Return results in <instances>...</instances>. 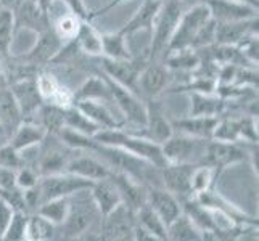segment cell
Segmentation results:
<instances>
[{"label": "cell", "instance_id": "277c9868", "mask_svg": "<svg viewBox=\"0 0 259 241\" xmlns=\"http://www.w3.org/2000/svg\"><path fill=\"white\" fill-rule=\"evenodd\" d=\"M208 141L174 132L161 145L166 164H203Z\"/></svg>", "mask_w": 259, "mask_h": 241}, {"label": "cell", "instance_id": "74e56055", "mask_svg": "<svg viewBox=\"0 0 259 241\" xmlns=\"http://www.w3.org/2000/svg\"><path fill=\"white\" fill-rule=\"evenodd\" d=\"M81 21H82L81 18L68 10V13L60 15L55 20V23H52V29L58 35V39L61 42L66 43V42H71L76 39Z\"/></svg>", "mask_w": 259, "mask_h": 241}, {"label": "cell", "instance_id": "4dcf8cb0", "mask_svg": "<svg viewBox=\"0 0 259 241\" xmlns=\"http://www.w3.org/2000/svg\"><path fill=\"white\" fill-rule=\"evenodd\" d=\"M108 60H129L132 53L127 47V37L119 31L102 34V57Z\"/></svg>", "mask_w": 259, "mask_h": 241}, {"label": "cell", "instance_id": "ac0fdd59", "mask_svg": "<svg viewBox=\"0 0 259 241\" xmlns=\"http://www.w3.org/2000/svg\"><path fill=\"white\" fill-rule=\"evenodd\" d=\"M147 204L167 227L184 212V204L163 186H147Z\"/></svg>", "mask_w": 259, "mask_h": 241}, {"label": "cell", "instance_id": "f1b7e54d", "mask_svg": "<svg viewBox=\"0 0 259 241\" xmlns=\"http://www.w3.org/2000/svg\"><path fill=\"white\" fill-rule=\"evenodd\" d=\"M226 110V100L212 93L190 92V110L189 116H209V118H221Z\"/></svg>", "mask_w": 259, "mask_h": 241}, {"label": "cell", "instance_id": "8992f818", "mask_svg": "<svg viewBox=\"0 0 259 241\" xmlns=\"http://www.w3.org/2000/svg\"><path fill=\"white\" fill-rule=\"evenodd\" d=\"M82 191H79V193L71 196L69 214L65 220V224L61 225L65 230V235L68 238H79V236L89 233V230L92 228V225L95 224V222L98 219H102L100 212H98L97 206L91 198V193L87 191V195H85L87 198H81Z\"/></svg>", "mask_w": 259, "mask_h": 241}, {"label": "cell", "instance_id": "d4e9b609", "mask_svg": "<svg viewBox=\"0 0 259 241\" xmlns=\"http://www.w3.org/2000/svg\"><path fill=\"white\" fill-rule=\"evenodd\" d=\"M47 137V132L44 130L37 122L23 121L10 137V145L20 153H26L35 147H40L44 138Z\"/></svg>", "mask_w": 259, "mask_h": 241}, {"label": "cell", "instance_id": "7402d4cb", "mask_svg": "<svg viewBox=\"0 0 259 241\" xmlns=\"http://www.w3.org/2000/svg\"><path fill=\"white\" fill-rule=\"evenodd\" d=\"M74 106L79 111H82L95 126L100 127V130L124 127V121L111 111L110 103H105L100 100H82L76 102Z\"/></svg>", "mask_w": 259, "mask_h": 241}, {"label": "cell", "instance_id": "44dd1931", "mask_svg": "<svg viewBox=\"0 0 259 241\" xmlns=\"http://www.w3.org/2000/svg\"><path fill=\"white\" fill-rule=\"evenodd\" d=\"M89 193H91V198L97 206L98 212H100L102 219L108 216V214H111L116 208H119L122 204L121 193L118 190V186H116V183L111 180V177L94 182Z\"/></svg>", "mask_w": 259, "mask_h": 241}, {"label": "cell", "instance_id": "83f0119b", "mask_svg": "<svg viewBox=\"0 0 259 241\" xmlns=\"http://www.w3.org/2000/svg\"><path fill=\"white\" fill-rule=\"evenodd\" d=\"M167 241H204V231L182 212L166 227Z\"/></svg>", "mask_w": 259, "mask_h": 241}, {"label": "cell", "instance_id": "7bdbcfd3", "mask_svg": "<svg viewBox=\"0 0 259 241\" xmlns=\"http://www.w3.org/2000/svg\"><path fill=\"white\" fill-rule=\"evenodd\" d=\"M39 178H40V175L37 172V169L31 167V166H26V164L15 172V183L20 190L32 188V186L37 185Z\"/></svg>", "mask_w": 259, "mask_h": 241}, {"label": "cell", "instance_id": "ee69618b", "mask_svg": "<svg viewBox=\"0 0 259 241\" xmlns=\"http://www.w3.org/2000/svg\"><path fill=\"white\" fill-rule=\"evenodd\" d=\"M13 212L15 211H13V208L10 206V204H7L2 198H0V238L4 236L8 224H10Z\"/></svg>", "mask_w": 259, "mask_h": 241}, {"label": "cell", "instance_id": "11a10c76", "mask_svg": "<svg viewBox=\"0 0 259 241\" xmlns=\"http://www.w3.org/2000/svg\"><path fill=\"white\" fill-rule=\"evenodd\" d=\"M163 241H167V239H163Z\"/></svg>", "mask_w": 259, "mask_h": 241}, {"label": "cell", "instance_id": "8fae6325", "mask_svg": "<svg viewBox=\"0 0 259 241\" xmlns=\"http://www.w3.org/2000/svg\"><path fill=\"white\" fill-rule=\"evenodd\" d=\"M248 161V143H227V141L209 140L206 147V155H204L203 164L211 166L214 171H222L232 164Z\"/></svg>", "mask_w": 259, "mask_h": 241}, {"label": "cell", "instance_id": "4fadbf2b", "mask_svg": "<svg viewBox=\"0 0 259 241\" xmlns=\"http://www.w3.org/2000/svg\"><path fill=\"white\" fill-rule=\"evenodd\" d=\"M15 29H28L35 35L52 28V18L37 0H23L21 5L13 12Z\"/></svg>", "mask_w": 259, "mask_h": 241}, {"label": "cell", "instance_id": "f907efd6", "mask_svg": "<svg viewBox=\"0 0 259 241\" xmlns=\"http://www.w3.org/2000/svg\"><path fill=\"white\" fill-rule=\"evenodd\" d=\"M10 140V137L7 135V132L4 130V127L0 126V145H4V143H7V141Z\"/></svg>", "mask_w": 259, "mask_h": 241}, {"label": "cell", "instance_id": "7c38bea8", "mask_svg": "<svg viewBox=\"0 0 259 241\" xmlns=\"http://www.w3.org/2000/svg\"><path fill=\"white\" fill-rule=\"evenodd\" d=\"M145 103H147V122H145V127L142 129L137 135L145 137L158 145H163L174 133L171 118H167L164 106L158 98L148 100Z\"/></svg>", "mask_w": 259, "mask_h": 241}, {"label": "cell", "instance_id": "52a82bcc", "mask_svg": "<svg viewBox=\"0 0 259 241\" xmlns=\"http://www.w3.org/2000/svg\"><path fill=\"white\" fill-rule=\"evenodd\" d=\"M92 185L94 182L85 180V178H81L69 172L42 175L37 182L40 204L57 198H69V196H73L82 190H89Z\"/></svg>", "mask_w": 259, "mask_h": 241}, {"label": "cell", "instance_id": "603a6c76", "mask_svg": "<svg viewBox=\"0 0 259 241\" xmlns=\"http://www.w3.org/2000/svg\"><path fill=\"white\" fill-rule=\"evenodd\" d=\"M218 119L219 118H209V116H185V118L171 119V124L177 133L193 138L211 140Z\"/></svg>", "mask_w": 259, "mask_h": 241}, {"label": "cell", "instance_id": "5bb4252c", "mask_svg": "<svg viewBox=\"0 0 259 241\" xmlns=\"http://www.w3.org/2000/svg\"><path fill=\"white\" fill-rule=\"evenodd\" d=\"M10 92L23 114V121H31L44 103L37 84H35V76L13 80L10 82Z\"/></svg>", "mask_w": 259, "mask_h": 241}, {"label": "cell", "instance_id": "cb8c5ba5", "mask_svg": "<svg viewBox=\"0 0 259 241\" xmlns=\"http://www.w3.org/2000/svg\"><path fill=\"white\" fill-rule=\"evenodd\" d=\"M161 4L163 2H159V0H144V4L139 7V10L118 31L126 35V37H131V35H134L139 31H147L151 34Z\"/></svg>", "mask_w": 259, "mask_h": 241}, {"label": "cell", "instance_id": "30bf717a", "mask_svg": "<svg viewBox=\"0 0 259 241\" xmlns=\"http://www.w3.org/2000/svg\"><path fill=\"white\" fill-rule=\"evenodd\" d=\"M171 80L169 68L161 61H147L144 69L140 71L137 82V95L142 100H155L161 95Z\"/></svg>", "mask_w": 259, "mask_h": 241}, {"label": "cell", "instance_id": "ab89813d", "mask_svg": "<svg viewBox=\"0 0 259 241\" xmlns=\"http://www.w3.org/2000/svg\"><path fill=\"white\" fill-rule=\"evenodd\" d=\"M218 141H227V143H238L242 141V133H240V121L230 118H219L216 127L212 132V138Z\"/></svg>", "mask_w": 259, "mask_h": 241}, {"label": "cell", "instance_id": "e0dca14e", "mask_svg": "<svg viewBox=\"0 0 259 241\" xmlns=\"http://www.w3.org/2000/svg\"><path fill=\"white\" fill-rule=\"evenodd\" d=\"M216 23H235L257 18V8L235 0H203Z\"/></svg>", "mask_w": 259, "mask_h": 241}, {"label": "cell", "instance_id": "836d02e7", "mask_svg": "<svg viewBox=\"0 0 259 241\" xmlns=\"http://www.w3.org/2000/svg\"><path fill=\"white\" fill-rule=\"evenodd\" d=\"M15 18L10 10L0 8V61L12 57V43L15 37Z\"/></svg>", "mask_w": 259, "mask_h": 241}, {"label": "cell", "instance_id": "9f6ffc18", "mask_svg": "<svg viewBox=\"0 0 259 241\" xmlns=\"http://www.w3.org/2000/svg\"><path fill=\"white\" fill-rule=\"evenodd\" d=\"M50 241H53V239H50Z\"/></svg>", "mask_w": 259, "mask_h": 241}, {"label": "cell", "instance_id": "3957f363", "mask_svg": "<svg viewBox=\"0 0 259 241\" xmlns=\"http://www.w3.org/2000/svg\"><path fill=\"white\" fill-rule=\"evenodd\" d=\"M211 20L212 18L209 13V8L204 2L185 8L181 20L177 23V28L172 34V37L169 40L166 53L174 50H182V49H192L195 40L198 39V35L206 28V24Z\"/></svg>", "mask_w": 259, "mask_h": 241}, {"label": "cell", "instance_id": "9c48e42d", "mask_svg": "<svg viewBox=\"0 0 259 241\" xmlns=\"http://www.w3.org/2000/svg\"><path fill=\"white\" fill-rule=\"evenodd\" d=\"M61 47H63V42L58 39V35L50 28L37 34V40L34 42V45L24 55L18 57V60H20V63L39 71L42 66H47L55 60Z\"/></svg>", "mask_w": 259, "mask_h": 241}, {"label": "cell", "instance_id": "f546056e", "mask_svg": "<svg viewBox=\"0 0 259 241\" xmlns=\"http://www.w3.org/2000/svg\"><path fill=\"white\" fill-rule=\"evenodd\" d=\"M21 122H23V114L10 92V87L0 90V126L4 127L7 135L12 137V133L16 130V127Z\"/></svg>", "mask_w": 259, "mask_h": 241}, {"label": "cell", "instance_id": "8d00e7d4", "mask_svg": "<svg viewBox=\"0 0 259 241\" xmlns=\"http://www.w3.org/2000/svg\"><path fill=\"white\" fill-rule=\"evenodd\" d=\"M134 214H136L137 225L140 228H144V230L150 231V233L156 235L158 238L166 239V225H164V222L156 216L155 211L151 209L148 204H144V206H142L140 209H137Z\"/></svg>", "mask_w": 259, "mask_h": 241}, {"label": "cell", "instance_id": "ba28073f", "mask_svg": "<svg viewBox=\"0 0 259 241\" xmlns=\"http://www.w3.org/2000/svg\"><path fill=\"white\" fill-rule=\"evenodd\" d=\"M98 73L106 79L137 93V82L140 71L147 65V58H129V60H108L98 58Z\"/></svg>", "mask_w": 259, "mask_h": 241}, {"label": "cell", "instance_id": "9a60e30c", "mask_svg": "<svg viewBox=\"0 0 259 241\" xmlns=\"http://www.w3.org/2000/svg\"><path fill=\"white\" fill-rule=\"evenodd\" d=\"M39 93L46 103L57 105L60 108H68L74 105V90L68 88L61 80L47 69H40L35 74Z\"/></svg>", "mask_w": 259, "mask_h": 241}, {"label": "cell", "instance_id": "d590c367", "mask_svg": "<svg viewBox=\"0 0 259 241\" xmlns=\"http://www.w3.org/2000/svg\"><path fill=\"white\" fill-rule=\"evenodd\" d=\"M55 225L44 219L40 214L31 212L28 217V239L26 241H50L55 236Z\"/></svg>", "mask_w": 259, "mask_h": 241}, {"label": "cell", "instance_id": "d6986e66", "mask_svg": "<svg viewBox=\"0 0 259 241\" xmlns=\"http://www.w3.org/2000/svg\"><path fill=\"white\" fill-rule=\"evenodd\" d=\"M66 172L85 178V180L97 182L110 177L111 169L97 155H87V151H76V155H73L66 166Z\"/></svg>", "mask_w": 259, "mask_h": 241}, {"label": "cell", "instance_id": "7dc6e473", "mask_svg": "<svg viewBox=\"0 0 259 241\" xmlns=\"http://www.w3.org/2000/svg\"><path fill=\"white\" fill-rule=\"evenodd\" d=\"M8 87H10V80H8L4 61H0V90H4V88H8Z\"/></svg>", "mask_w": 259, "mask_h": 241}, {"label": "cell", "instance_id": "2e32d148", "mask_svg": "<svg viewBox=\"0 0 259 241\" xmlns=\"http://www.w3.org/2000/svg\"><path fill=\"white\" fill-rule=\"evenodd\" d=\"M195 166L192 164H166L159 169L161 186L172 193L179 201L192 198L190 191V174Z\"/></svg>", "mask_w": 259, "mask_h": 241}, {"label": "cell", "instance_id": "4316f807", "mask_svg": "<svg viewBox=\"0 0 259 241\" xmlns=\"http://www.w3.org/2000/svg\"><path fill=\"white\" fill-rule=\"evenodd\" d=\"M76 45L79 52L87 58H100L102 57V32L98 31L92 21L82 20L76 35Z\"/></svg>", "mask_w": 259, "mask_h": 241}, {"label": "cell", "instance_id": "681fc988", "mask_svg": "<svg viewBox=\"0 0 259 241\" xmlns=\"http://www.w3.org/2000/svg\"><path fill=\"white\" fill-rule=\"evenodd\" d=\"M182 5H184V8H189V7H193V5H196V4H200V2H203V0H179Z\"/></svg>", "mask_w": 259, "mask_h": 241}, {"label": "cell", "instance_id": "e575fe53", "mask_svg": "<svg viewBox=\"0 0 259 241\" xmlns=\"http://www.w3.org/2000/svg\"><path fill=\"white\" fill-rule=\"evenodd\" d=\"M63 118H65V127L66 129L84 133V135H87V137L94 138L95 133L100 130V127L95 126V124L89 119L82 111H79L74 105L68 106V108L63 110Z\"/></svg>", "mask_w": 259, "mask_h": 241}, {"label": "cell", "instance_id": "f5cc1de1", "mask_svg": "<svg viewBox=\"0 0 259 241\" xmlns=\"http://www.w3.org/2000/svg\"><path fill=\"white\" fill-rule=\"evenodd\" d=\"M89 241H97V239H89Z\"/></svg>", "mask_w": 259, "mask_h": 241}, {"label": "cell", "instance_id": "c3c4849f", "mask_svg": "<svg viewBox=\"0 0 259 241\" xmlns=\"http://www.w3.org/2000/svg\"><path fill=\"white\" fill-rule=\"evenodd\" d=\"M21 2L23 0H0V8H5V10H10L13 13L21 5Z\"/></svg>", "mask_w": 259, "mask_h": 241}, {"label": "cell", "instance_id": "b9f144b4", "mask_svg": "<svg viewBox=\"0 0 259 241\" xmlns=\"http://www.w3.org/2000/svg\"><path fill=\"white\" fill-rule=\"evenodd\" d=\"M24 164H26L24 156L10 145V141L0 145V167L18 171V169L23 167Z\"/></svg>", "mask_w": 259, "mask_h": 241}, {"label": "cell", "instance_id": "6da1fadb", "mask_svg": "<svg viewBox=\"0 0 259 241\" xmlns=\"http://www.w3.org/2000/svg\"><path fill=\"white\" fill-rule=\"evenodd\" d=\"M94 140L97 143L127 151L132 156L144 159L148 164L155 166L158 169L166 166V159L163 156L161 145H158L155 141H151L142 135H137V133L127 130L126 127L98 130L94 135Z\"/></svg>", "mask_w": 259, "mask_h": 241}, {"label": "cell", "instance_id": "bcb514c9", "mask_svg": "<svg viewBox=\"0 0 259 241\" xmlns=\"http://www.w3.org/2000/svg\"><path fill=\"white\" fill-rule=\"evenodd\" d=\"M15 172L16 171H12V169L0 167V190H7V188H13V186H16Z\"/></svg>", "mask_w": 259, "mask_h": 241}, {"label": "cell", "instance_id": "7a4b0ae2", "mask_svg": "<svg viewBox=\"0 0 259 241\" xmlns=\"http://www.w3.org/2000/svg\"><path fill=\"white\" fill-rule=\"evenodd\" d=\"M184 5L179 0H164L159 8L153 29H151V40L147 49V61H158L167 50L169 40L177 28V23L184 13Z\"/></svg>", "mask_w": 259, "mask_h": 241}, {"label": "cell", "instance_id": "484cf974", "mask_svg": "<svg viewBox=\"0 0 259 241\" xmlns=\"http://www.w3.org/2000/svg\"><path fill=\"white\" fill-rule=\"evenodd\" d=\"M82 100H100L105 103L114 105L108 82H106V79L100 73L85 77L84 82L74 90V103Z\"/></svg>", "mask_w": 259, "mask_h": 241}, {"label": "cell", "instance_id": "f35d334b", "mask_svg": "<svg viewBox=\"0 0 259 241\" xmlns=\"http://www.w3.org/2000/svg\"><path fill=\"white\" fill-rule=\"evenodd\" d=\"M218 175V172L208 164H196L192 169L190 174V191L192 198H195L196 195H200L203 191L209 190L212 186L214 177Z\"/></svg>", "mask_w": 259, "mask_h": 241}, {"label": "cell", "instance_id": "5b68a950", "mask_svg": "<svg viewBox=\"0 0 259 241\" xmlns=\"http://www.w3.org/2000/svg\"><path fill=\"white\" fill-rule=\"evenodd\" d=\"M106 82H108V87H110L113 103H114L116 108H118V113L121 114V118L124 121V127L132 126V127L139 129L134 133H139L142 129L145 127V122H147V103H145V100H142L136 92H132V90H129V88L113 82V80H110V79H106Z\"/></svg>", "mask_w": 259, "mask_h": 241}, {"label": "cell", "instance_id": "d6a6232c", "mask_svg": "<svg viewBox=\"0 0 259 241\" xmlns=\"http://www.w3.org/2000/svg\"><path fill=\"white\" fill-rule=\"evenodd\" d=\"M69 208H71V196L69 198H57L42 203L35 212L40 214L49 222H52L55 227H61L69 214Z\"/></svg>", "mask_w": 259, "mask_h": 241}, {"label": "cell", "instance_id": "f6af8a7d", "mask_svg": "<svg viewBox=\"0 0 259 241\" xmlns=\"http://www.w3.org/2000/svg\"><path fill=\"white\" fill-rule=\"evenodd\" d=\"M124 2H127V0H110L108 4H106V5H103L102 8H98V10L89 12V21H94V20H97V18H100V16H105L106 13H110L111 10H114L116 7L122 5Z\"/></svg>", "mask_w": 259, "mask_h": 241}, {"label": "cell", "instance_id": "816d5d0a", "mask_svg": "<svg viewBox=\"0 0 259 241\" xmlns=\"http://www.w3.org/2000/svg\"><path fill=\"white\" fill-rule=\"evenodd\" d=\"M235 2H242V4H246L249 7L259 8V0H235Z\"/></svg>", "mask_w": 259, "mask_h": 241}, {"label": "cell", "instance_id": "db71d44e", "mask_svg": "<svg viewBox=\"0 0 259 241\" xmlns=\"http://www.w3.org/2000/svg\"><path fill=\"white\" fill-rule=\"evenodd\" d=\"M159 2H164V0H159Z\"/></svg>", "mask_w": 259, "mask_h": 241}, {"label": "cell", "instance_id": "60d3db41", "mask_svg": "<svg viewBox=\"0 0 259 241\" xmlns=\"http://www.w3.org/2000/svg\"><path fill=\"white\" fill-rule=\"evenodd\" d=\"M28 212L15 211L0 241H26L28 239Z\"/></svg>", "mask_w": 259, "mask_h": 241}, {"label": "cell", "instance_id": "ffe728a7", "mask_svg": "<svg viewBox=\"0 0 259 241\" xmlns=\"http://www.w3.org/2000/svg\"><path fill=\"white\" fill-rule=\"evenodd\" d=\"M249 35H257V18L235 23H216L214 43L218 45L238 47Z\"/></svg>", "mask_w": 259, "mask_h": 241}, {"label": "cell", "instance_id": "1f68e13d", "mask_svg": "<svg viewBox=\"0 0 259 241\" xmlns=\"http://www.w3.org/2000/svg\"><path fill=\"white\" fill-rule=\"evenodd\" d=\"M63 110L57 105L46 103L44 102L39 111L35 113L37 119L34 122H37L39 126L47 132V135H58L61 129H65V118H63Z\"/></svg>", "mask_w": 259, "mask_h": 241}]
</instances>
